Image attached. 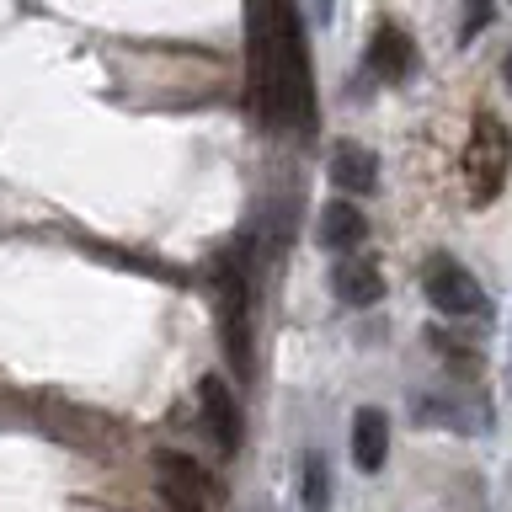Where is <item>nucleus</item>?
I'll use <instances>...</instances> for the list:
<instances>
[{
	"instance_id": "9",
	"label": "nucleus",
	"mask_w": 512,
	"mask_h": 512,
	"mask_svg": "<svg viewBox=\"0 0 512 512\" xmlns=\"http://www.w3.org/2000/svg\"><path fill=\"white\" fill-rule=\"evenodd\" d=\"M368 70H374L384 86H400V80L416 75V43L406 27L395 22H379L374 38H368Z\"/></svg>"
},
{
	"instance_id": "4",
	"label": "nucleus",
	"mask_w": 512,
	"mask_h": 512,
	"mask_svg": "<svg viewBox=\"0 0 512 512\" xmlns=\"http://www.w3.org/2000/svg\"><path fill=\"white\" fill-rule=\"evenodd\" d=\"M219 336H224V358L240 379H251V299H246V278L235 272V262H219Z\"/></svg>"
},
{
	"instance_id": "8",
	"label": "nucleus",
	"mask_w": 512,
	"mask_h": 512,
	"mask_svg": "<svg viewBox=\"0 0 512 512\" xmlns=\"http://www.w3.org/2000/svg\"><path fill=\"white\" fill-rule=\"evenodd\" d=\"M198 411H203V427L214 438L219 454H235L240 448V406H235V390L224 379H198Z\"/></svg>"
},
{
	"instance_id": "10",
	"label": "nucleus",
	"mask_w": 512,
	"mask_h": 512,
	"mask_svg": "<svg viewBox=\"0 0 512 512\" xmlns=\"http://www.w3.org/2000/svg\"><path fill=\"white\" fill-rule=\"evenodd\" d=\"M315 240L326 251H336V256L358 251L368 240V214L358 203H347V198H331L326 208H320V219H315Z\"/></svg>"
},
{
	"instance_id": "5",
	"label": "nucleus",
	"mask_w": 512,
	"mask_h": 512,
	"mask_svg": "<svg viewBox=\"0 0 512 512\" xmlns=\"http://www.w3.org/2000/svg\"><path fill=\"white\" fill-rule=\"evenodd\" d=\"M155 480H160V496H166L176 512H208L214 507V486H208V475L187 454H155Z\"/></svg>"
},
{
	"instance_id": "16",
	"label": "nucleus",
	"mask_w": 512,
	"mask_h": 512,
	"mask_svg": "<svg viewBox=\"0 0 512 512\" xmlns=\"http://www.w3.org/2000/svg\"><path fill=\"white\" fill-rule=\"evenodd\" d=\"M507 374H512V352H507Z\"/></svg>"
},
{
	"instance_id": "1",
	"label": "nucleus",
	"mask_w": 512,
	"mask_h": 512,
	"mask_svg": "<svg viewBox=\"0 0 512 512\" xmlns=\"http://www.w3.org/2000/svg\"><path fill=\"white\" fill-rule=\"evenodd\" d=\"M251 86L267 128H315V75L294 0H262L251 16Z\"/></svg>"
},
{
	"instance_id": "15",
	"label": "nucleus",
	"mask_w": 512,
	"mask_h": 512,
	"mask_svg": "<svg viewBox=\"0 0 512 512\" xmlns=\"http://www.w3.org/2000/svg\"><path fill=\"white\" fill-rule=\"evenodd\" d=\"M502 80H507V91H512V54L502 59Z\"/></svg>"
},
{
	"instance_id": "2",
	"label": "nucleus",
	"mask_w": 512,
	"mask_h": 512,
	"mask_svg": "<svg viewBox=\"0 0 512 512\" xmlns=\"http://www.w3.org/2000/svg\"><path fill=\"white\" fill-rule=\"evenodd\" d=\"M507 171H512V128L496 112H475L470 139H464V192H470V203L486 208L502 198Z\"/></svg>"
},
{
	"instance_id": "11",
	"label": "nucleus",
	"mask_w": 512,
	"mask_h": 512,
	"mask_svg": "<svg viewBox=\"0 0 512 512\" xmlns=\"http://www.w3.org/2000/svg\"><path fill=\"white\" fill-rule=\"evenodd\" d=\"M390 459V416L379 406H358L352 411V464L363 475H379Z\"/></svg>"
},
{
	"instance_id": "13",
	"label": "nucleus",
	"mask_w": 512,
	"mask_h": 512,
	"mask_svg": "<svg viewBox=\"0 0 512 512\" xmlns=\"http://www.w3.org/2000/svg\"><path fill=\"white\" fill-rule=\"evenodd\" d=\"M486 22H491V0H464V27H459V38L470 43Z\"/></svg>"
},
{
	"instance_id": "14",
	"label": "nucleus",
	"mask_w": 512,
	"mask_h": 512,
	"mask_svg": "<svg viewBox=\"0 0 512 512\" xmlns=\"http://www.w3.org/2000/svg\"><path fill=\"white\" fill-rule=\"evenodd\" d=\"M304 6H310V22H315V27H326L331 11H336V0H304Z\"/></svg>"
},
{
	"instance_id": "7",
	"label": "nucleus",
	"mask_w": 512,
	"mask_h": 512,
	"mask_svg": "<svg viewBox=\"0 0 512 512\" xmlns=\"http://www.w3.org/2000/svg\"><path fill=\"white\" fill-rule=\"evenodd\" d=\"M326 176H331L336 192H347V198H368V192L379 187V155L358 139H336L331 155H326Z\"/></svg>"
},
{
	"instance_id": "3",
	"label": "nucleus",
	"mask_w": 512,
	"mask_h": 512,
	"mask_svg": "<svg viewBox=\"0 0 512 512\" xmlns=\"http://www.w3.org/2000/svg\"><path fill=\"white\" fill-rule=\"evenodd\" d=\"M422 294H427L432 310L448 315V320H470V315H486L491 310L480 278L464 262H454L448 251H432L427 262H422Z\"/></svg>"
},
{
	"instance_id": "6",
	"label": "nucleus",
	"mask_w": 512,
	"mask_h": 512,
	"mask_svg": "<svg viewBox=\"0 0 512 512\" xmlns=\"http://www.w3.org/2000/svg\"><path fill=\"white\" fill-rule=\"evenodd\" d=\"M331 288L347 310H368V304L384 299V267L368 251H347L331 262Z\"/></svg>"
},
{
	"instance_id": "12",
	"label": "nucleus",
	"mask_w": 512,
	"mask_h": 512,
	"mask_svg": "<svg viewBox=\"0 0 512 512\" xmlns=\"http://www.w3.org/2000/svg\"><path fill=\"white\" fill-rule=\"evenodd\" d=\"M299 502L304 512H331V464L320 448L304 454V470H299Z\"/></svg>"
}]
</instances>
